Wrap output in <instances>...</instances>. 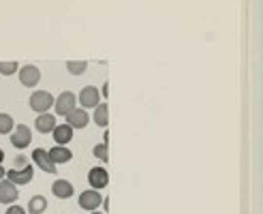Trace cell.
I'll return each mask as SVG.
<instances>
[{
	"label": "cell",
	"mask_w": 263,
	"mask_h": 214,
	"mask_svg": "<svg viewBox=\"0 0 263 214\" xmlns=\"http://www.w3.org/2000/svg\"><path fill=\"white\" fill-rule=\"evenodd\" d=\"M13 129H15V122L9 114H0V135H11Z\"/></svg>",
	"instance_id": "obj_19"
},
{
	"label": "cell",
	"mask_w": 263,
	"mask_h": 214,
	"mask_svg": "<svg viewBox=\"0 0 263 214\" xmlns=\"http://www.w3.org/2000/svg\"><path fill=\"white\" fill-rule=\"evenodd\" d=\"M34 127L39 133H54V129L58 127L56 116L54 114H39L34 120Z\"/></svg>",
	"instance_id": "obj_13"
},
{
	"label": "cell",
	"mask_w": 263,
	"mask_h": 214,
	"mask_svg": "<svg viewBox=\"0 0 263 214\" xmlns=\"http://www.w3.org/2000/svg\"><path fill=\"white\" fill-rule=\"evenodd\" d=\"M32 178H34V167L32 165L24 167V169H9L7 171V180H11L15 186L28 184V182H32Z\"/></svg>",
	"instance_id": "obj_8"
},
{
	"label": "cell",
	"mask_w": 263,
	"mask_h": 214,
	"mask_svg": "<svg viewBox=\"0 0 263 214\" xmlns=\"http://www.w3.org/2000/svg\"><path fill=\"white\" fill-rule=\"evenodd\" d=\"M28 103H30L32 112H36V114H49V110L54 107L56 99L47 90H34L30 95V99H28Z\"/></svg>",
	"instance_id": "obj_1"
},
{
	"label": "cell",
	"mask_w": 263,
	"mask_h": 214,
	"mask_svg": "<svg viewBox=\"0 0 263 214\" xmlns=\"http://www.w3.org/2000/svg\"><path fill=\"white\" fill-rule=\"evenodd\" d=\"M75 107H77V97H75V92H71V90L60 92L58 99H56V103H54L56 114L62 116V118H67V116L75 110Z\"/></svg>",
	"instance_id": "obj_2"
},
{
	"label": "cell",
	"mask_w": 263,
	"mask_h": 214,
	"mask_svg": "<svg viewBox=\"0 0 263 214\" xmlns=\"http://www.w3.org/2000/svg\"><path fill=\"white\" fill-rule=\"evenodd\" d=\"M17 75H20L22 86H26V88H34V86H39V82H41V71H39L34 64H24V66H20Z\"/></svg>",
	"instance_id": "obj_5"
},
{
	"label": "cell",
	"mask_w": 263,
	"mask_h": 214,
	"mask_svg": "<svg viewBox=\"0 0 263 214\" xmlns=\"http://www.w3.org/2000/svg\"><path fill=\"white\" fill-rule=\"evenodd\" d=\"M5 178H7V171H5L3 165H0V180H5Z\"/></svg>",
	"instance_id": "obj_25"
},
{
	"label": "cell",
	"mask_w": 263,
	"mask_h": 214,
	"mask_svg": "<svg viewBox=\"0 0 263 214\" xmlns=\"http://www.w3.org/2000/svg\"><path fill=\"white\" fill-rule=\"evenodd\" d=\"M5 214H28V212H26L22 206H9Z\"/></svg>",
	"instance_id": "obj_23"
},
{
	"label": "cell",
	"mask_w": 263,
	"mask_h": 214,
	"mask_svg": "<svg viewBox=\"0 0 263 214\" xmlns=\"http://www.w3.org/2000/svg\"><path fill=\"white\" fill-rule=\"evenodd\" d=\"M101 95H103V97H107V95H109V84H103V90H101Z\"/></svg>",
	"instance_id": "obj_24"
},
{
	"label": "cell",
	"mask_w": 263,
	"mask_h": 214,
	"mask_svg": "<svg viewBox=\"0 0 263 214\" xmlns=\"http://www.w3.org/2000/svg\"><path fill=\"white\" fill-rule=\"evenodd\" d=\"M32 141V131L30 127H26V124H15V129H13L11 133V146L13 148H17V150H24V148H28Z\"/></svg>",
	"instance_id": "obj_3"
},
{
	"label": "cell",
	"mask_w": 263,
	"mask_h": 214,
	"mask_svg": "<svg viewBox=\"0 0 263 214\" xmlns=\"http://www.w3.org/2000/svg\"><path fill=\"white\" fill-rule=\"evenodd\" d=\"M101 204H103V195H101L99 191L88 189V191H84V193L80 195V208H84V210H88V212L99 210Z\"/></svg>",
	"instance_id": "obj_9"
},
{
	"label": "cell",
	"mask_w": 263,
	"mask_h": 214,
	"mask_svg": "<svg viewBox=\"0 0 263 214\" xmlns=\"http://www.w3.org/2000/svg\"><path fill=\"white\" fill-rule=\"evenodd\" d=\"M92 154H95L99 160H103V163H107V160H109L107 144H97V146H95V150H92Z\"/></svg>",
	"instance_id": "obj_20"
},
{
	"label": "cell",
	"mask_w": 263,
	"mask_h": 214,
	"mask_svg": "<svg viewBox=\"0 0 263 214\" xmlns=\"http://www.w3.org/2000/svg\"><path fill=\"white\" fill-rule=\"evenodd\" d=\"M28 158H26L24 154H17L15 158H13V167L11 169H24V167H28Z\"/></svg>",
	"instance_id": "obj_22"
},
{
	"label": "cell",
	"mask_w": 263,
	"mask_h": 214,
	"mask_svg": "<svg viewBox=\"0 0 263 214\" xmlns=\"http://www.w3.org/2000/svg\"><path fill=\"white\" fill-rule=\"evenodd\" d=\"M88 184L92 186V191H99V189H105L109 184V173L105 167H92L88 171Z\"/></svg>",
	"instance_id": "obj_7"
},
{
	"label": "cell",
	"mask_w": 263,
	"mask_h": 214,
	"mask_svg": "<svg viewBox=\"0 0 263 214\" xmlns=\"http://www.w3.org/2000/svg\"><path fill=\"white\" fill-rule=\"evenodd\" d=\"M51 135H54V139H56V146H67L73 139V129L64 122V124H58Z\"/></svg>",
	"instance_id": "obj_15"
},
{
	"label": "cell",
	"mask_w": 263,
	"mask_h": 214,
	"mask_svg": "<svg viewBox=\"0 0 263 214\" xmlns=\"http://www.w3.org/2000/svg\"><path fill=\"white\" fill-rule=\"evenodd\" d=\"M88 69V62L86 60H69L67 62V71L71 75H84Z\"/></svg>",
	"instance_id": "obj_18"
},
{
	"label": "cell",
	"mask_w": 263,
	"mask_h": 214,
	"mask_svg": "<svg viewBox=\"0 0 263 214\" xmlns=\"http://www.w3.org/2000/svg\"><path fill=\"white\" fill-rule=\"evenodd\" d=\"M90 214H105V212H99V210H95V212H90Z\"/></svg>",
	"instance_id": "obj_27"
},
{
	"label": "cell",
	"mask_w": 263,
	"mask_h": 214,
	"mask_svg": "<svg viewBox=\"0 0 263 214\" xmlns=\"http://www.w3.org/2000/svg\"><path fill=\"white\" fill-rule=\"evenodd\" d=\"M64 120H67V124L75 131V129H86L88 122H90V116H88L86 110H82V107H75V110L67 118H64Z\"/></svg>",
	"instance_id": "obj_11"
},
{
	"label": "cell",
	"mask_w": 263,
	"mask_h": 214,
	"mask_svg": "<svg viewBox=\"0 0 263 214\" xmlns=\"http://www.w3.org/2000/svg\"><path fill=\"white\" fill-rule=\"evenodd\" d=\"M47 154H49L51 163H54L56 167L62 165V163H69V160L73 158V152L67 148V146H54V148L47 150Z\"/></svg>",
	"instance_id": "obj_12"
},
{
	"label": "cell",
	"mask_w": 263,
	"mask_h": 214,
	"mask_svg": "<svg viewBox=\"0 0 263 214\" xmlns=\"http://www.w3.org/2000/svg\"><path fill=\"white\" fill-rule=\"evenodd\" d=\"M51 193H54L58 199H71L73 193H75V189H73V184L69 180L60 178V180H56L54 184H51Z\"/></svg>",
	"instance_id": "obj_14"
},
{
	"label": "cell",
	"mask_w": 263,
	"mask_h": 214,
	"mask_svg": "<svg viewBox=\"0 0 263 214\" xmlns=\"http://www.w3.org/2000/svg\"><path fill=\"white\" fill-rule=\"evenodd\" d=\"M32 160H34L36 167H41V171H45V173H56V165L51 163V158H49V154H47L45 148H34V150H32Z\"/></svg>",
	"instance_id": "obj_10"
},
{
	"label": "cell",
	"mask_w": 263,
	"mask_h": 214,
	"mask_svg": "<svg viewBox=\"0 0 263 214\" xmlns=\"http://www.w3.org/2000/svg\"><path fill=\"white\" fill-rule=\"evenodd\" d=\"M77 103L82 105V110H97V105L101 103V92H99V88H95V86H86V88H82V92H80V97H77Z\"/></svg>",
	"instance_id": "obj_4"
},
{
	"label": "cell",
	"mask_w": 263,
	"mask_h": 214,
	"mask_svg": "<svg viewBox=\"0 0 263 214\" xmlns=\"http://www.w3.org/2000/svg\"><path fill=\"white\" fill-rule=\"evenodd\" d=\"M17 197H20V191H17V186L13 184L11 180H0V204L3 206H13L17 202Z\"/></svg>",
	"instance_id": "obj_6"
},
{
	"label": "cell",
	"mask_w": 263,
	"mask_h": 214,
	"mask_svg": "<svg viewBox=\"0 0 263 214\" xmlns=\"http://www.w3.org/2000/svg\"><path fill=\"white\" fill-rule=\"evenodd\" d=\"M3 160H5V150L0 148V165H3Z\"/></svg>",
	"instance_id": "obj_26"
},
{
	"label": "cell",
	"mask_w": 263,
	"mask_h": 214,
	"mask_svg": "<svg viewBox=\"0 0 263 214\" xmlns=\"http://www.w3.org/2000/svg\"><path fill=\"white\" fill-rule=\"evenodd\" d=\"M20 71V64L13 60V62H0V75H13Z\"/></svg>",
	"instance_id": "obj_21"
},
{
	"label": "cell",
	"mask_w": 263,
	"mask_h": 214,
	"mask_svg": "<svg viewBox=\"0 0 263 214\" xmlns=\"http://www.w3.org/2000/svg\"><path fill=\"white\" fill-rule=\"evenodd\" d=\"M92 120H95V124L101 127V129H107L109 124V107L107 103H99L97 110H95V116H92Z\"/></svg>",
	"instance_id": "obj_16"
},
{
	"label": "cell",
	"mask_w": 263,
	"mask_h": 214,
	"mask_svg": "<svg viewBox=\"0 0 263 214\" xmlns=\"http://www.w3.org/2000/svg\"><path fill=\"white\" fill-rule=\"evenodd\" d=\"M47 210V197H43V195H34V197H30V202H28V214H43Z\"/></svg>",
	"instance_id": "obj_17"
}]
</instances>
